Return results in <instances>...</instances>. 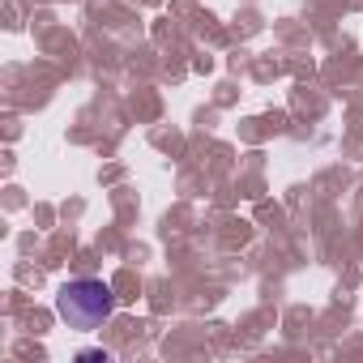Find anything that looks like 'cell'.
Returning a JSON list of instances; mask_svg holds the SVG:
<instances>
[{"label": "cell", "mask_w": 363, "mask_h": 363, "mask_svg": "<svg viewBox=\"0 0 363 363\" xmlns=\"http://www.w3.org/2000/svg\"><path fill=\"white\" fill-rule=\"evenodd\" d=\"M111 286H103V282H94V278H82V282H69L65 291H60V299H56V308H60V316L73 325V329H94V325H103L107 316H111Z\"/></svg>", "instance_id": "1"}]
</instances>
